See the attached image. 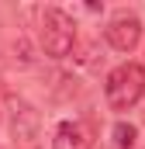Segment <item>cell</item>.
<instances>
[{"label":"cell","mask_w":145,"mask_h":149,"mask_svg":"<svg viewBox=\"0 0 145 149\" xmlns=\"http://www.w3.org/2000/svg\"><path fill=\"white\" fill-rule=\"evenodd\" d=\"M104 94H107L110 111H131L145 94V70L138 63H121L107 73L104 83Z\"/></svg>","instance_id":"obj_1"},{"label":"cell","mask_w":145,"mask_h":149,"mask_svg":"<svg viewBox=\"0 0 145 149\" xmlns=\"http://www.w3.org/2000/svg\"><path fill=\"white\" fill-rule=\"evenodd\" d=\"M72 45H76V24H72V17L66 10H59V7H48L41 14V49H45V56L66 59L72 52Z\"/></svg>","instance_id":"obj_2"},{"label":"cell","mask_w":145,"mask_h":149,"mask_svg":"<svg viewBox=\"0 0 145 149\" xmlns=\"http://www.w3.org/2000/svg\"><path fill=\"white\" fill-rule=\"evenodd\" d=\"M10 135L21 149H38L41 146V114L28 101H14L10 111Z\"/></svg>","instance_id":"obj_3"},{"label":"cell","mask_w":145,"mask_h":149,"mask_svg":"<svg viewBox=\"0 0 145 149\" xmlns=\"http://www.w3.org/2000/svg\"><path fill=\"white\" fill-rule=\"evenodd\" d=\"M104 38H107L110 49H117V52H131V49L142 42V21H138L135 14H117L107 28H104Z\"/></svg>","instance_id":"obj_4"},{"label":"cell","mask_w":145,"mask_h":149,"mask_svg":"<svg viewBox=\"0 0 145 149\" xmlns=\"http://www.w3.org/2000/svg\"><path fill=\"white\" fill-rule=\"evenodd\" d=\"M90 128L83 121H59L55 135H52V149H90Z\"/></svg>","instance_id":"obj_5"},{"label":"cell","mask_w":145,"mask_h":149,"mask_svg":"<svg viewBox=\"0 0 145 149\" xmlns=\"http://www.w3.org/2000/svg\"><path fill=\"white\" fill-rule=\"evenodd\" d=\"M135 135H138L135 125H128V121H117V125H114V142H117L121 149H131V146H135Z\"/></svg>","instance_id":"obj_6"}]
</instances>
